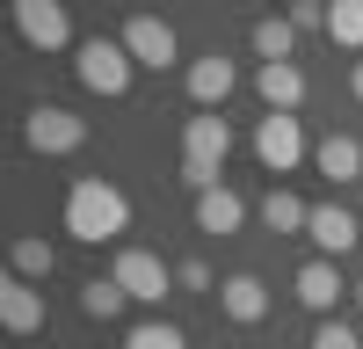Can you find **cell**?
Instances as JSON below:
<instances>
[{
  "label": "cell",
  "instance_id": "ac0fdd59",
  "mask_svg": "<svg viewBox=\"0 0 363 349\" xmlns=\"http://www.w3.org/2000/svg\"><path fill=\"white\" fill-rule=\"evenodd\" d=\"M124 306H131V291L116 284V277H87V284H80V313H87V320H116Z\"/></svg>",
  "mask_w": 363,
  "mask_h": 349
},
{
  "label": "cell",
  "instance_id": "7402d4cb",
  "mask_svg": "<svg viewBox=\"0 0 363 349\" xmlns=\"http://www.w3.org/2000/svg\"><path fill=\"white\" fill-rule=\"evenodd\" d=\"M124 349H189V335H182L174 320H138V328L124 335Z\"/></svg>",
  "mask_w": 363,
  "mask_h": 349
},
{
  "label": "cell",
  "instance_id": "ba28073f",
  "mask_svg": "<svg viewBox=\"0 0 363 349\" xmlns=\"http://www.w3.org/2000/svg\"><path fill=\"white\" fill-rule=\"evenodd\" d=\"M124 51L138 58L145 73H167L174 58H182V37H174L160 15H131V22H124Z\"/></svg>",
  "mask_w": 363,
  "mask_h": 349
},
{
  "label": "cell",
  "instance_id": "9a60e30c",
  "mask_svg": "<svg viewBox=\"0 0 363 349\" xmlns=\"http://www.w3.org/2000/svg\"><path fill=\"white\" fill-rule=\"evenodd\" d=\"M313 167L327 174V182H363V145H356L349 131H327V138L313 145Z\"/></svg>",
  "mask_w": 363,
  "mask_h": 349
},
{
  "label": "cell",
  "instance_id": "5bb4252c",
  "mask_svg": "<svg viewBox=\"0 0 363 349\" xmlns=\"http://www.w3.org/2000/svg\"><path fill=\"white\" fill-rule=\"evenodd\" d=\"M240 226H247V196H240V189H203L196 196V233H218V240H225V233H240Z\"/></svg>",
  "mask_w": 363,
  "mask_h": 349
},
{
  "label": "cell",
  "instance_id": "7a4b0ae2",
  "mask_svg": "<svg viewBox=\"0 0 363 349\" xmlns=\"http://www.w3.org/2000/svg\"><path fill=\"white\" fill-rule=\"evenodd\" d=\"M225 153H233V124H225V109H196L189 124H182V182H189L196 196L218 189Z\"/></svg>",
  "mask_w": 363,
  "mask_h": 349
},
{
  "label": "cell",
  "instance_id": "30bf717a",
  "mask_svg": "<svg viewBox=\"0 0 363 349\" xmlns=\"http://www.w3.org/2000/svg\"><path fill=\"white\" fill-rule=\"evenodd\" d=\"M0 328H8V335H44V291L29 277L0 284Z\"/></svg>",
  "mask_w": 363,
  "mask_h": 349
},
{
  "label": "cell",
  "instance_id": "277c9868",
  "mask_svg": "<svg viewBox=\"0 0 363 349\" xmlns=\"http://www.w3.org/2000/svg\"><path fill=\"white\" fill-rule=\"evenodd\" d=\"M22 145L29 153H80L87 145V116H73L66 102H37L22 116Z\"/></svg>",
  "mask_w": 363,
  "mask_h": 349
},
{
  "label": "cell",
  "instance_id": "44dd1931",
  "mask_svg": "<svg viewBox=\"0 0 363 349\" xmlns=\"http://www.w3.org/2000/svg\"><path fill=\"white\" fill-rule=\"evenodd\" d=\"M327 44L363 51V0H327Z\"/></svg>",
  "mask_w": 363,
  "mask_h": 349
},
{
  "label": "cell",
  "instance_id": "8992f818",
  "mask_svg": "<svg viewBox=\"0 0 363 349\" xmlns=\"http://www.w3.org/2000/svg\"><path fill=\"white\" fill-rule=\"evenodd\" d=\"M255 160H262L269 174H291L298 160H306V124L284 116V109H269L262 124H255Z\"/></svg>",
  "mask_w": 363,
  "mask_h": 349
},
{
  "label": "cell",
  "instance_id": "e0dca14e",
  "mask_svg": "<svg viewBox=\"0 0 363 349\" xmlns=\"http://www.w3.org/2000/svg\"><path fill=\"white\" fill-rule=\"evenodd\" d=\"M255 58L269 66V58H298V22L291 15H262L255 22Z\"/></svg>",
  "mask_w": 363,
  "mask_h": 349
},
{
  "label": "cell",
  "instance_id": "6da1fadb",
  "mask_svg": "<svg viewBox=\"0 0 363 349\" xmlns=\"http://www.w3.org/2000/svg\"><path fill=\"white\" fill-rule=\"evenodd\" d=\"M66 233L80 248H109V240H124L131 233V196L102 182V174H80V182L66 189Z\"/></svg>",
  "mask_w": 363,
  "mask_h": 349
},
{
  "label": "cell",
  "instance_id": "52a82bcc",
  "mask_svg": "<svg viewBox=\"0 0 363 349\" xmlns=\"http://www.w3.org/2000/svg\"><path fill=\"white\" fill-rule=\"evenodd\" d=\"M15 29L29 51H66L73 44V22H66V0H15Z\"/></svg>",
  "mask_w": 363,
  "mask_h": 349
},
{
  "label": "cell",
  "instance_id": "603a6c76",
  "mask_svg": "<svg viewBox=\"0 0 363 349\" xmlns=\"http://www.w3.org/2000/svg\"><path fill=\"white\" fill-rule=\"evenodd\" d=\"M313 349H363V342H356L349 320H320V328H313Z\"/></svg>",
  "mask_w": 363,
  "mask_h": 349
},
{
  "label": "cell",
  "instance_id": "8fae6325",
  "mask_svg": "<svg viewBox=\"0 0 363 349\" xmlns=\"http://www.w3.org/2000/svg\"><path fill=\"white\" fill-rule=\"evenodd\" d=\"M255 95L269 109L298 116V102H306V73H298V58H269V66H255Z\"/></svg>",
  "mask_w": 363,
  "mask_h": 349
},
{
  "label": "cell",
  "instance_id": "4fadbf2b",
  "mask_svg": "<svg viewBox=\"0 0 363 349\" xmlns=\"http://www.w3.org/2000/svg\"><path fill=\"white\" fill-rule=\"evenodd\" d=\"M240 87V73H233V58H189V102L196 109H225V95Z\"/></svg>",
  "mask_w": 363,
  "mask_h": 349
},
{
  "label": "cell",
  "instance_id": "cb8c5ba5",
  "mask_svg": "<svg viewBox=\"0 0 363 349\" xmlns=\"http://www.w3.org/2000/svg\"><path fill=\"white\" fill-rule=\"evenodd\" d=\"M174 284L182 291H211V262H174Z\"/></svg>",
  "mask_w": 363,
  "mask_h": 349
},
{
  "label": "cell",
  "instance_id": "5b68a950",
  "mask_svg": "<svg viewBox=\"0 0 363 349\" xmlns=\"http://www.w3.org/2000/svg\"><path fill=\"white\" fill-rule=\"evenodd\" d=\"M109 277L131 291V306H160L167 291H182V284H174V262H160L153 248H116V270H109Z\"/></svg>",
  "mask_w": 363,
  "mask_h": 349
},
{
  "label": "cell",
  "instance_id": "2e32d148",
  "mask_svg": "<svg viewBox=\"0 0 363 349\" xmlns=\"http://www.w3.org/2000/svg\"><path fill=\"white\" fill-rule=\"evenodd\" d=\"M342 291H349V284H342V270H335V262H327V255H320V262H306V270H298V306H313L320 320L335 313V299H342Z\"/></svg>",
  "mask_w": 363,
  "mask_h": 349
},
{
  "label": "cell",
  "instance_id": "3957f363",
  "mask_svg": "<svg viewBox=\"0 0 363 349\" xmlns=\"http://www.w3.org/2000/svg\"><path fill=\"white\" fill-rule=\"evenodd\" d=\"M131 66H138V58L124 51V37H87V44H73V73H80L87 95H102V102H116L131 87Z\"/></svg>",
  "mask_w": 363,
  "mask_h": 349
},
{
  "label": "cell",
  "instance_id": "d4e9b609",
  "mask_svg": "<svg viewBox=\"0 0 363 349\" xmlns=\"http://www.w3.org/2000/svg\"><path fill=\"white\" fill-rule=\"evenodd\" d=\"M349 87H356V102H363V58H356V73H349Z\"/></svg>",
  "mask_w": 363,
  "mask_h": 349
},
{
  "label": "cell",
  "instance_id": "7c38bea8",
  "mask_svg": "<svg viewBox=\"0 0 363 349\" xmlns=\"http://www.w3.org/2000/svg\"><path fill=\"white\" fill-rule=\"evenodd\" d=\"M218 306H225V320L255 328V320H269V284H262L255 270H233V277L218 284Z\"/></svg>",
  "mask_w": 363,
  "mask_h": 349
},
{
  "label": "cell",
  "instance_id": "d6986e66",
  "mask_svg": "<svg viewBox=\"0 0 363 349\" xmlns=\"http://www.w3.org/2000/svg\"><path fill=\"white\" fill-rule=\"evenodd\" d=\"M8 262H15V277H29V284H44V277L58 270V248H51V240H37V233H22V240L8 248Z\"/></svg>",
  "mask_w": 363,
  "mask_h": 349
},
{
  "label": "cell",
  "instance_id": "9c48e42d",
  "mask_svg": "<svg viewBox=\"0 0 363 349\" xmlns=\"http://www.w3.org/2000/svg\"><path fill=\"white\" fill-rule=\"evenodd\" d=\"M306 240H313L327 262H342V255L363 240V226H356V211H342V204H313V218H306Z\"/></svg>",
  "mask_w": 363,
  "mask_h": 349
},
{
  "label": "cell",
  "instance_id": "ffe728a7",
  "mask_svg": "<svg viewBox=\"0 0 363 349\" xmlns=\"http://www.w3.org/2000/svg\"><path fill=\"white\" fill-rule=\"evenodd\" d=\"M306 218H313V204H298L291 189H269L262 196V226L269 233H306Z\"/></svg>",
  "mask_w": 363,
  "mask_h": 349
},
{
  "label": "cell",
  "instance_id": "484cf974",
  "mask_svg": "<svg viewBox=\"0 0 363 349\" xmlns=\"http://www.w3.org/2000/svg\"><path fill=\"white\" fill-rule=\"evenodd\" d=\"M356 306H363V284H356Z\"/></svg>",
  "mask_w": 363,
  "mask_h": 349
}]
</instances>
